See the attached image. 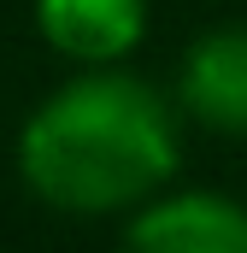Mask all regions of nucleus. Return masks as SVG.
<instances>
[{
    "label": "nucleus",
    "instance_id": "f257e3e1",
    "mask_svg": "<svg viewBox=\"0 0 247 253\" xmlns=\"http://www.w3.org/2000/svg\"><path fill=\"white\" fill-rule=\"evenodd\" d=\"M18 171L53 212H124L171 183L177 118L147 83L88 71L36 106L18 135Z\"/></svg>",
    "mask_w": 247,
    "mask_h": 253
},
{
    "label": "nucleus",
    "instance_id": "f03ea898",
    "mask_svg": "<svg viewBox=\"0 0 247 253\" xmlns=\"http://www.w3.org/2000/svg\"><path fill=\"white\" fill-rule=\"evenodd\" d=\"M124 236L147 253H247V206L212 189L153 194L141 200Z\"/></svg>",
    "mask_w": 247,
    "mask_h": 253
},
{
    "label": "nucleus",
    "instance_id": "7ed1b4c3",
    "mask_svg": "<svg viewBox=\"0 0 247 253\" xmlns=\"http://www.w3.org/2000/svg\"><path fill=\"white\" fill-rule=\"evenodd\" d=\"M41 36L77 65L124 59L147 30V0H36Z\"/></svg>",
    "mask_w": 247,
    "mask_h": 253
},
{
    "label": "nucleus",
    "instance_id": "20e7f679",
    "mask_svg": "<svg viewBox=\"0 0 247 253\" xmlns=\"http://www.w3.org/2000/svg\"><path fill=\"white\" fill-rule=\"evenodd\" d=\"M183 106L206 129L247 135V30H212L183 53Z\"/></svg>",
    "mask_w": 247,
    "mask_h": 253
}]
</instances>
